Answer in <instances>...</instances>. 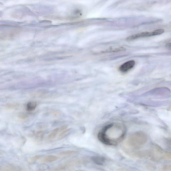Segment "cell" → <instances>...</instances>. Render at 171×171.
Masks as SVG:
<instances>
[{
	"label": "cell",
	"instance_id": "1",
	"mask_svg": "<svg viewBox=\"0 0 171 171\" xmlns=\"http://www.w3.org/2000/svg\"><path fill=\"white\" fill-rule=\"evenodd\" d=\"M126 129L124 125L112 123L107 125L99 133L98 137L101 142L109 145H116L122 141Z\"/></svg>",
	"mask_w": 171,
	"mask_h": 171
},
{
	"label": "cell",
	"instance_id": "12",
	"mask_svg": "<svg viewBox=\"0 0 171 171\" xmlns=\"http://www.w3.org/2000/svg\"><path fill=\"white\" fill-rule=\"evenodd\" d=\"M42 157L41 155H37L33 158L32 159V161H36V160H38Z\"/></svg>",
	"mask_w": 171,
	"mask_h": 171
},
{
	"label": "cell",
	"instance_id": "6",
	"mask_svg": "<svg viewBox=\"0 0 171 171\" xmlns=\"http://www.w3.org/2000/svg\"><path fill=\"white\" fill-rule=\"evenodd\" d=\"M92 160L94 163L99 165H103L105 161L104 157L99 156H94L92 157Z\"/></svg>",
	"mask_w": 171,
	"mask_h": 171
},
{
	"label": "cell",
	"instance_id": "4",
	"mask_svg": "<svg viewBox=\"0 0 171 171\" xmlns=\"http://www.w3.org/2000/svg\"><path fill=\"white\" fill-rule=\"evenodd\" d=\"M67 128V127L66 126H63L60 128H57L54 129L52 132L48 135V139L49 140H52L54 139L55 138L58 136L59 138H61V135L63 131Z\"/></svg>",
	"mask_w": 171,
	"mask_h": 171
},
{
	"label": "cell",
	"instance_id": "13",
	"mask_svg": "<svg viewBox=\"0 0 171 171\" xmlns=\"http://www.w3.org/2000/svg\"></svg>",
	"mask_w": 171,
	"mask_h": 171
},
{
	"label": "cell",
	"instance_id": "9",
	"mask_svg": "<svg viewBox=\"0 0 171 171\" xmlns=\"http://www.w3.org/2000/svg\"><path fill=\"white\" fill-rule=\"evenodd\" d=\"M126 50L124 48L121 47L116 48H110L107 50V52H117L119 51H124Z\"/></svg>",
	"mask_w": 171,
	"mask_h": 171
},
{
	"label": "cell",
	"instance_id": "7",
	"mask_svg": "<svg viewBox=\"0 0 171 171\" xmlns=\"http://www.w3.org/2000/svg\"><path fill=\"white\" fill-rule=\"evenodd\" d=\"M58 157L55 156L49 155L43 158L42 161L43 163H50L56 161Z\"/></svg>",
	"mask_w": 171,
	"mask_h": 171
},
{
	"label": "cell",
	"instance_id": "10",
	"mask_svg": "<svg viewBox=\"0 0 171 171\" xmlns=\"http://www.w3.org/2000/svg\"><path fill=\"white\" fill-rule=\"evenodd\" d=\"M77 152L74 151H66L63 152H61L60 155L62 156H68L74 155L76 154Z\"/></svg>",
	"mask_w": 171,
	"mask_h": 171
},
{
	"label": "cell",
	"instance_id": "8",
	"mask_svg": "<svg viewBox=\"0 0 171 171\" xmlns=\"http://www.w3.org/2000/svg\"><path fill=\"white\" fill-rule=\"evenodd\" d=\"M37 104L34 102H30L28 103L27 105V109L28 111H32L36 109Z\"/></svg>",
	"mask_w": 171,
	"mask_h": 171
},
{
	"label": "cell",
	"instance_id": "11",
	"mask_svg": "<svg viewBox=\"0 0 171 171\" xmlns=\"http://www.w3.org/2000/svg\"><path fill=\"white\" fill-rule=\"evenodd\" d=\"M163 157L166 160H170L171 159V153H166L163 155Z\"/></svg>",
	"mask_w": 171,
	"mask_h": 171
},
{
	"label": "cell",
	"instance_id": "5",
	"mask_svg": "<svg viewBox=\"0 0 171 171\" xmlns=\"http://www.w3.org/2000/svg\"><path fill=\"white\" fill-rule=\"evenodd\" d=\"M135 65V62L134 60L127 61L122 64L119 68V71L122 73H126L132 69Z\"/></svg>",
	"mask_w": 171,
	"mask_h": 171
},
{
	"label": "cell",
	"instance_id": "3",
	"mask_svg": "<svg viewBox=\"0 0 171 171\" xmlns=\"http://www.w3.org/2000/svg\"><path fill=\"white\" fill-rule=\"evenodd\" d=\"M164 31L163 29H159L154 30L152 32H144L137 34L132 35L128 37L126 40L129 41L134 40L143 37H148L152 36H157L163 34Z\"/></svg>",
	"mask_w": 171,
	"mask_h": 171
},
{
	"label": "cell",
	"instance_id": "2",
	"mask_svg": "<svg viewBox=\"0 0 171 171\" xmlns=\"http://www.w3.org/2000/svg\"><path fill=\"white\" fill-rule=\"evenodd\" d=\"M147 140V136L145 133L142 131H138L133 133L129 137L126 144L130 148L136 150L143 146Z\"/></svg>",
	"mask_w": 171,
	"mask_h": 171
}]
</instances>
